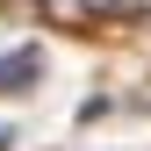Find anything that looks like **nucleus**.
<instances>
[{
  "label": "nucleus",
  "instance_id": "2",
  "mask_svg": "<svg viewBox=\"0 0 151 151\" xmlns=\"http://www.w3.org/2000/svg\"><path fill=\"white\" fill-rule=\"evenodd\" d=\"M0 144H7V129H0Z\"/></svg>",
  "mask_w": 151,
  "mask_h": 151
},
{
  "label": "nucleus",
  "instance_id": "1",
  "mask_svg": "<svg viewBox=\"0 0 151 151\" xmlns=\"http://www.w3.org/2000/svg\"><path fill=\"white\" fill-rule=\"evenodd\" d=\"M36 72V58L29 50H14V58H0V93H22V79Z\"/></svg>",
  "mask_w": 151,
  "mask_h": 151
}]
</instances>
